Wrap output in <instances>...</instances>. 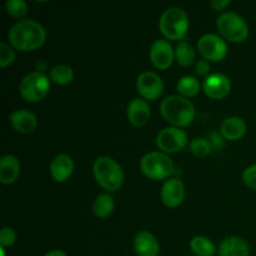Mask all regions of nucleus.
<instances>
[{"label":"nucleus","instance_id":"f257e3e1","mask_svg":"<svg viewBox=\"0 0 256 256\" xmlns=\"http://www.w3.org/2000/svg\"><path fill=\"white\" fill-rule=\"evenodd\" d=\"M8 38L14 48L22 52H29L44 44L46 32L40 22L32 19H22L12 25Z\"/></svg>","mask_w":256,"mask_h":256},{"label":"nucleus","instance_id":"f03ea898","mask_svg":"<svg viewBox=\"0 0 256 256\" xmlns=\"http://www.w3.org/2000/svg\"><path fill=\"white\" fill-rule=\"evenodd\" d=\"M160 112L168 122L176 126H186L195 116V108L190 100L180 95H170L162 100Z\"/></svg>","mask_w":256,"mask_h":256},{"label":"nucleus","instance_id":"7ed1b4c3","mask_svg":"<svg viewBox=\"0 0 256 256\" xmlns=\"http://www.w3.org/2000/svg\"><path fill=\"white\" fill-rule=\"evenodd\" d=\"M92 170L96 182L109 192H116L124 182V172L122 166L110 156L98 158Z\"/></svg>","mask_w":256,"mask_h":256},{"label":"nucleus","instance_id":"20e7f679","mask_svg":"<svg viewBox=\"0 0 256 256\" xmlns=\"http://www.w3.org/2000/svg\"><path fill=\"white\" fill-rule=\"evenodd\" d=\"M159 26L168 39L180 40L186 34L189 28V18L186 12L180 8H169L160 16Z\"/></svg>","mask_w":256,"mask_h":256},{"label":"nucleus","instance_id":"39448f33","mask_svg":"<svg viewBox=\"0 0 256 256\" xmlns=\"http://www.w3.org/2000/svg\"><path fill=\"white\" fill-rule=\"evenodd\" d=\"M140 169L150 179L162 180L170 176L174 170V164L170 156L164 152H152L142 158Z\"/></svg>","mask_w":256,"mask_h":256},{"label":"nucleus","instance_id":"423d86ee","mask_svg":"<svg viewBox=\"0 0 256 256\" xmlns=\"http://www.w3.org/2000/svg\"><path fill=\"white\" fill-rule=\"evenodd\" d=\"M216 26L225 39L234 42H244L249 35L246 22L234 12H225L218 18Z\"/></svg>","mask_w":256,"mask_h":256},{"label":"nucleus","instance_id":"0eeeda50","mask_svg":"<svg viewBox=\"0 0 256 256\" xmlns=\"http://www.w3.org/2000/svg\"><path fill=\"white\" fill-rule=\"evenodd\" d=\"M50 82L42 72H35L25 75L20 82V94L26 102H39L48 94Z\"/></svg>","mask_w":256,"mask_h":256},{"label":"nucleus","instance_id":"6e6552de","mask_svg":"<svg viewBox=\"0 0 256 256\" xmlns=\"http://www.w3.org/2000/svg\"><path fill=\"white\" fill-rule=\"evenodd\" d=\"M198 50L206 60L219 62L225 58L228 45L222 36L216 34H205L198 42Z\"/></svg>","mask_w":256,"mask_h":256},{"label":"nucleus","instance_id":"1a4fd4ad","mask_svg":"<svg viewBox=\"0 0 256 256\" xmlns=\"http://www.w3.org/2000/svg\"><path fill=\"white\" fill-rule=\"evenodd\" d=\"M156 144L166 152H176L184 149L188 144L186 132L179 128H164L156 135Z\"/></svg>","mask_w":256,"mask_h":256},{"label":"nucleus","instance_id":"9d476101","mask_svg":"<svg viewBox=\"0 0 256 256\" xmlns=\"http://www.w3.org/2000/svg\"><path fill=\"white\" fill-rule=\"evenodd\" d=\"M136 89L145 99L155 100L162 94L164 84H162V78L156 72H144L138 76Z\"/></svg>","mask_w":256,"mask_h":256},{"label":"nucleus","instance_id":"9b49d317","mask_svg":"<svg viewBox=\"0 0 256 256\" xmlns=\"http://www.w3.org/2000/svg\"><path fill=\"white\" fill-rule=\"evenodd\" d=\"M202 89L205 94L212 99H222L226 96L232 89V82L226 75L222 72L208 75L206 79L202 82Z\"/></svg>","mask_w":256,"mask_h":256},{"label":"nucleus","instance_id":"f8f14e48","mask_svg":"<svg viewBox=\"0 0 256 256\" xmlns=\"http://www.w3.org/2000/svg\"><path fill=\"white\" fill-rule=\"evenodd\" d=\"M174 49L168 40L159 39L152 42L150 48V60L159 69H168L172 64Z\"/></svg>","mask_w":256,"mask_h":256},{"label":"nucleus","instance_id":"ddd939ff","mask_svg":"<svg viewBox=\"0 0 256 256\" xmlns=\"http://www.w3.org/2000/svg\"><path fill=\"white\" fill-rule=\"evenodd\" d=\"M162 200L166 206L175 208L182 202L185 195V188L182 180L172 178L166 180L162 188Z\"/></svg>","mask_w":256,"mask_h":256},{"label":"nucleus","instance_id":"4468645a","mask_svg":"<svg viewBox=\"0 0 256 256\" xmlns=\"http://www.w3.org/2000/svg\"><path fill=\"white\" fill-rule=\"evenodd\" d=\"M10 124L16 132L22 134L32 132L38 126V119L32 112L26 109H18L10 114Z\"/></svg>","mask_w":256,"mask_h":256},{"label":"nucleus","instance_id":"2eb2a0df","mask_svg":"<svg viewBox=\"0 0 256 256\" xmlns=\"http://www.w3.org/2000/svg\"><path fill=\"white\" fill-rule=\"evenodd\" d=\"M126 115L129 122H132L134 126H142L148 122V120L150 119V106L145 100L136 98V99H132V102L128 104L126 108Z\"/></svg>","mask_w":256,"mask_h":256},{"label":"nucleus","instance_id":"dca6fc26","mask_svg":"<svg viewBox=\"0 0 256 256\" xmlns=\"http://www.w3.org/2000/svg\"><path fill=\"white\" fill-rule=\"evenodd\" d=\"M134 249L138 256H158L160 245L152 232H139L134 238Z\"/></svg>","mask_w":256,"mask_h":256},{"label":"nucleus","instance_id":"f3484780","mask_svg":"<svg viewBox=\"0 0 256 256\" xmlns=\"http://www.w3.org/2000/svg\"><path fill=\"white\" fill-rule=\"evenodd\" d=\"M74 170L72 159L66 154H59L52 159L50 164V174L55 182H65Z\"/></svg>","mask_w":256,"mask_h":256},{"label":"nucleus","instance_id":"a211bd4d","mask_svg":"<svg viewBox=\"0 0 256 256\" xmlns=\"http://www.w3.org/2000/svg\"><path fill=\"white\" fill-rule=\"evenodd\" d=\"M219 256H249V244L242 238L229 236L224 239L218 250Z\"/></svg>","mask_w":256,"mask_h":256},{"label":"nucleus","instance_id":"6ab92c4d","mask_svg":"<svg viewBox=\"0 0 256 256\" xmlns=\"http://www.w3.org/2000/svg\"><path fill=\"white\" fill-rule=\"evenodd\" d=\"M20 174V162L14 155H4L0 160V182L12 184Z\"/></svg>","mask_w":256,"mask_h":256},{"label":"nucleus","instance_id":"aec40b11","mask_svg":"<svg viewBox=\"0 0 256 256\" xmlns=\"http://www.w3.org/2000/svg\"><path fill=\"white\" fill-rule=\"evenodd\" d=\"M222 136L228 140H238L246 132V124L239 116L226 118L220 125Z\"/></svg>","mask_w":256,"mask_h":256},{"label":"nucleus","instance_id":"412c9836","mask_svg":"<svg viewBox=\"0 0 256 256\" xmlns=\"http://www.w3.org/2000/svg\"><path fill=\"white\" fill-rule=\"evenodd\" d=\"M114 199L109 194H100L92 202V212L98 218H108L114 212Z\"/></svg>","mask_w":256,"mask_h":256},{"label":"nucleus","instance_id":"4be33fe9","mask_svg":"<svg viewBox=\"0 0 256 256\" xmlns=\"http://www.w3.org/2000/svg\"><path fill=\"white\" fill-rule=\"evenodd\" d=\"M175 58H176L178 62L182 66H189L192 64L195 60V50L186 40H182L178 42L176 48H175Z\"/></svg>","mask_w":256,"mask_h":256},{"label":"nucleus","instance_id":"5701e85b","mask_svg":"<svg viewBox=\"0 0 256 256\" xmlns=\"http://www.w3.org/2000/svg\"><path fill=\"white\" fill-rule=\"evenodd\" d=\"M190 249L198 256H212L215 254L214 244L206 236L202 235L192 238L190 242Z\"/></svg>","mask_w":256,"mask_h":256},{"label":"nucleus","instance_id":"b1692460","mask_svg":"<svg viewBox=\"0 0 256 256\" xmlns=\"http://www.w3.org/2000/svg\"><path fill=\"white\" fill-rule=\"evenodd\" d=\"M74 78V72L72 68L66 64L55 65L50 70V80L60 85L69 84Z\"/></svg>","mask_w":256,"mask_h":256},{"label":"nucleus","instance_id":"393cba45","mask_svg":"<svg viewBox=\"0 0 256 256\" xmlns=\"http://www.w3.org/2000/svg\"><path fill=\"white\" fill-rule=\"evenodd\" d=\"M176 86L182 96H194L200 90L199 80L194 76H190V75L180 78Z\"/></svg>","mask_w":256,"mask_h":256},{"label":"nucleus","instance_id":"a878e982","mask_svg":"<svg viewBox=\"0 0 256 256\" xmlns=\"http://www.w3.org/2000/svg\"><path fill=\"white\" fill-rule=\"evenodd\" d=\"M6 12L15 18H22L26 14L28 4L25 0H8L5 2Z\"/></svg>","mask_w":256,"mask_h":256},{"label":"nucleus","instance_id":"bb28decb","mask_svg":"<svg viewBox=\"0 0 256 256\" xmlns=\"http://www.w3.org/2000/svg\"><path fill=\"white\" fill-rule=\"evenodd\" d=\"M190 150L194 152L196 156H206L212 150V145L204 138H195L190 142Z\"/></svg>","mask_w":256,"mask_h":256},{"label":"nucleus","instance_id":"cd10ccee","mask_svg":"<svg viewBox=\"0 0 256 256\" xmlns=\"http://www.w3.org/2000/svg\"><path fill=\"white\" fill-rule=\"evenodd\" d=\"M15 59L14 50L6 42H0V65L2 68L12 64Z\"/></svg>","mask_w":256,"mask_h":256},{"label":"nucleus","instance_id":"c85d7f7f","mask_svg":"<svg viewBox=\"0 0 256 256\" xmlns=\"http://www.w3.org/2000/svg\"><path fill=\"white\" fill-rule=\"evenodd\" d=\"M15 240H16V234L12 228H2L0 230V245L2 248L10 246L14 244Z\"/></svg>","mask_w":256,"mask_h":256},{"label":"nucleus","instance_id":"c756f323","mask_svg":"<svg viewBox=\"0 0 256 256\" xmlns=\"http://www.w3.org/2000/svg\"><path fill=\"white\" fill-rule=\"evenodd\" d=\"M242 180L250 189L256 190V164L250 165L244 170L242 174Z\"/></svg>","mask_w":256,"mask_h":256},{"label":"nucleus","instance_id":"7c9ffc66","mask_svg":"<svg viewBox=\"0 0 256 256\" xmlns=\"http://www.w3.org/2000/svg\"><path fill=\"white\" fill-rule=\"evenodd\" d=\"M195 70L199 75H208L210 72V65L206 60H199L195 65Z\"/></svg>","mask_w":256,"mask_h":256},{"label":"nucleus","instance_id":"2f4dec72","mask_svg":"<svg viewBox=\"0 0 256 256\" xmlns=\"http://www.w3.org/2000/svg\"><path fill=\"white\" fill-rule=\"evenodd\" d=\"M230 4V0H212L210 5L214 10H222L225 6Z\"/></svg>","mask_w":256,"mask_h":256},{"label":"nucleus","instance_id":"473e14b6","mask_svg":"<svg viewBox=\"0 0 256 256\" xmlns=\"http://www.w3.org/2000/svg\"><path fill=\"white\" fill-rule=\"evenodd\" d=\"M45 256H68L65 254L64 252H62V250H52V252H46Z\"/></svg>","mask_w":256,"mask_h":256},{"label":"nucleus","instance_id":"72a5a7b5","mask_svg":"<svg viewBox=\"0 0 256 256\" xmlns=\"http://www.w3.org/2000/svg\"><path fill=\"white\" fill-rule=\"evenodd\" d=\"M0 252H2V256H5V250H4V248H0Z\"/></svg>","mask_w":256,"mask_h":256}]
</instances>
